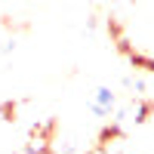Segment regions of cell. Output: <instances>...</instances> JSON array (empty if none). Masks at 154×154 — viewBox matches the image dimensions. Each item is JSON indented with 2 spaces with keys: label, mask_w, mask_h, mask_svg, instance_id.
I'll use <instances>...</instances> for the list:
<instances>
[{
  "label": "cell",
  "mask_w": 154,
  "mask_h": 154,
  "mask_svg": "<svg viewBox=\"0 0 154 154\" xmlns=\"http://www.w3.org/2000/svg\"><path fill=\"white\" fill-rule=\"evenodd\" d=\"M0 154H37L34 145L19 133L16 123L0 120Z\"/></svg>",
  "instance_id": "1"
}]
</instances>
